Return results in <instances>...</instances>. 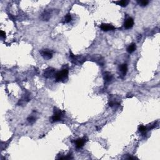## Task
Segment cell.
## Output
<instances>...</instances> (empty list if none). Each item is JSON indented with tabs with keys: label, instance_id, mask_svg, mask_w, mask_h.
<instances>
[{
	"label": "cell",
	"instance_id": "obj_1",
	"mask_svg": "<svg viewBox=\"0 0 160 160\" xmlns=\"http://www.w3.org/2000/svg\"><path fill=\"white\" fill-rule=\"evenodd\" d=\"M68 77V69H63L62 71L58 72L55 74L56 81L57 82L64 81L66 80Z\"/></svg>",
	"mask_w": 160,
	"mask_h": 160
},
{
	"label": "cell",
	"instance_id": "obj_2",
	"mask_svg": "<svg viewBox=\"0 0 160 160\" xmlns=\"http://www.w3.org/2000/svg\"><path fill=\"white\" fill-rule=\"evenodd\" d=\"M63 112L60 111V109H57L56 108H54V113L52 117L51 118V123H54L56 121H60L61 119V118L63 116Z\"/></svg>",
	"mask_w": 160,
	"mask_h": 160
},
{
	"label": "cell",
	"instance_id": "obj_3",
	"mask_svg": "<svg viewBox=\"0 0 160 160\" xmlns=\"http://www.w3.org/2000/svg\"><path fill=\"white\" fill-rule=\"evenodd\" d=\"M41 56L46 60H50L53 56V52L49 50H43L40 52Z\"/></svg>",
	"mask_w": 160,
	"mask_h": 160
},
{
	"label": "cell",
	"instance_id": "obj_4",
	"mask_svg": "<svg viewBox=\"0 0 160 160\" xmlns=\"http://www.w3.org/2000/svg\"><path fill=\"white\" fill-rule=\"evenodd\" d=\"M54 73H55V69L53 68H48L44 71L43 76H45L46 78H50L52 77Z\"/></svg>",
	"mask_w": 160,
	"mask_h": 160
},
{
	"label": "cell",
	"instance_id": "obj_5",
	"mask_svg": "<svg viewBox=\"0 0 160 160\" xmlns=\"http://www.w3.org/2000/svg\"><path fill=\"white\" fill-rule=\"evenodd\" d=\"M134 25V20L132 18H128V19L125 21V23L124 24V26L126 29H128L131 28Z\"/></svg>",
	"mask_w": 160,
	"mask_h": 160
},
{
	"label": "cell",
	"instance_id": "obj_6",
	"mask_svg": "<svg viewBox=\"0 0 160 160\" xmlns=\"http://www.w3.org/2000/svg\"><path fill=\"white\" fill-rule=\"evenodd\" d=\"M101 29L104 31H112L115 29V28L111 24H102L100 26Z\"/></svg>",
	"mask_w": 160,
	"mask_h": 160
},
{
	"label": "cell",
	"instance_id": "obj_7",
	"mask_svg": "<svg viewBox=\"0 0 160 160\" xmlns=\"http://www.w3.org/2000/svg\"><path fill=\"white\" fill-rule=\"evenodd\" d=\"M86 143V140L84 138H79L75 141V143H76V147L77 148L80 149L81 148L84 146V143Z\"/></svg>",
	"mask_w": 160,
	"mask_h": 160
},
{
	"label": "cell",
	"instance_id": "obj_8",
	"mask_svg": "<svg viewBox=\"0 0 160 160\" xmlns=\"http://www.w3.org/2000/svg\"><path fill=\"white\" fill-rule=\"evenodd\" d=\"M119 71L123 76H125L128 71V66L126 64H123L119 66Z\"/></svg>",
	"mask_w": 160,
	"mask_h": 160
},
{
	"label": "cell",
	"instance_id": "obj_9",
	"mask_svg": "<svg viewBox=\"0 0 160 160\" xmlns=\"http://www.w3.org/2000/svg\"><path fill=\"white\" fill-rule=\"evenodd\" d=\"M112 75L109 72H105L103 74V78L106 82H110L112 80Z\"/></svg>",
	"mask_w": 160,
	"mask_h": 160
},
{
	"label": "cell",
	"instance_id": "obj_10",
	"mask_svg": "<svg viewBox=\"0 0 160 160\" xmlns=\"http://www.w3.org/2000/svg\"><path fill=\"white\" fill-rule=\"evenodd\" d=\"M136 46L135 43H131V44L129 45V46L127 48V51H128L129 53H132L133 52H134L136 50Z\"/></svg>",
	"mask_w": 160,
	"mask_h": 160
},
{
	"label": "cell",
	"instance_id": "obj_11",
	"mask_svg": "<svg viewBox=\"0 0 160 160\" xmlns=\"http://www.w3.org/2000/svg\"><path fill=\"white\" fill-rule=\"evenodd\" d=\"M115 3L118 4L119 6H122V7H126L129 3L128 1H126V0H123V1H118L115 2Z\"/></svg>",
	"mask_w": 160,
	"mask_h": 160
},
{
	"label": "cell",
	"instance_id": "obj_12",
	"mask_svg": "<svg viewBox=\"0 0 160 160\" xmlns=\"http://www.w3.org/2000/svg\"><path fill=\"white\" fill-rule=\"evenodd\" d=\"M72 19L71 16L70 15V14H68V15H66V16L64 17V19H63V23H70Z\"/></svg>",
	"mask_w": 160,
	"mask_h": 160
},
{
	"label": "cell",
	"instance_id": "obj_13",
	"mask_svg": "<svg viewBox=\"0 0 160 160\" xmlns=\"http://www.w3.org/2000/svg\"><path fill=\"white\" fill-rule=\"evenodd\" d=\"M138 3L141 6H145L148 4L149 1L147 0H141V1H138Z\"/></svg>",
	"mask_w": 160,
	"mask_h": 160
},
{
	"label": "cell",
	"instance_id": "obj_14",
	"mask_svg": "<svg viewBox=\"0 0 160 160\" xmlns=\"http://www.w3.org/2000/svg\"><path fill=\"white\" fill-rule=\"evenodd\" d=\"M36 118H35L34 116H31L28 117V119H27V120H28V121L29 123L33 124L36 121Z\"/></svg>",
	"mask_w": 160,
	"mask_h": 160
},
{
	"label": "cell",
	"instance_id": "obj_15",
	"mask_svg": "<svg viewBox=\"0 0 160 160\" xmlns=\"http://www.w3.org/2000/svg\"><path fill=\"white\" fill-rule=\"evenodd\" d=\"M146 130H147V129H146V128L145 126H144L141 125L140 126V127H139V131H140L141 133H142L143 134L146 133Z\"/></svg>",
	"mask_w": 160,
	"mask_h": 160
},
{
	"label": "cell",
	"instance_id": "obj_16",
	"mask_svg": "<svg viewBox=\"0 0 160 160\" xmlns=\"http://www.w3.org/2000/svg\"><path fill=\"white\" fill-rule=\"evenodd\" d=\"M1 36L2 38H5L6 37V34H5V33L3 31H1Z\"/></svg>",
	"mask_w": 160,
	"mask_h": 160
}]
</instances>
